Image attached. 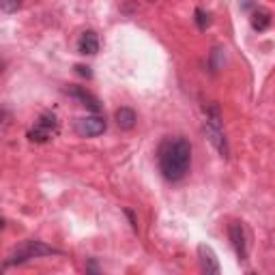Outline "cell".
<instances>
[{
    "label": "cell",
    "instance_id": "obj_17",
    "mask_svg": "<svg viewBox=\"0 0 275 275\" xmlns=\"http://www.w3.org/2000/svg\"><path fill=\"white\" fill-rule=\"evenodd\" d=\"M88 271H97V264L95 262H88Z\"/></svg>",
    "mask_w": 275,
    "mask_h": 275
},
{
    "label": "cell",
    "instance_id": "obj_16",
    "mask_svg": "<svg viewBox=\"0 0 275 275\" xmlns=\"http://www.w3.org/2000/svg\"><path fill=\"white\" fill-rule=\"evenodd\" d=\"M125 215L129 217V224H131V228H133V230H138V222H135V215H133V211H131V209H125Z\"/></svg>",
    "mask_w": 275,
    "mask_h": 275
},
{
    "label": "cell",
    "instance_id": "obj_15",
    "mask_svg": "<svg viewBox=\"0 0 275 275\" xmlns=\"http://www.w3.org/2000/svg\"><path fill=\"white\" fill-rule=\"evenodd\" d=\"M76 71L82 78H93V71H90V67H86V65H76Z\"/></svg>",
    "mask_w": 275,
    "mask_h": 275
},
{
    "label": "cell",
    "instance_id": "obj_1",
    "mask_svg": "<svg viewBox=\"0 0 275 275\" xmlns=\"http://www.w3.org/2000/svg\"><path fill=\"white\" fill-rule=\"evenodd\" d=\"M157 161L163 179L170 183H179L187 177L191 168V144L187 138L177 135V138H166L159 144L157 151Z\"/></svg>",
    "mask_w": 275,
    "mask_h": 275
},
{
    "label": "cell",
    "instance_id": "obj_14",
    "mask_svg": "<svg viewBox=\"0 0 275 275\" xmlns=\"http://www.w3.org/2000/svg\"><path fill=\"white\" fill-rule=\"evenodd\" d=\"M20 7H22V0H0L3 13H15Z\"/></svg>",
    "mask_w": 275,
    "mask_h": 275
},
{
    "label": "cell",
    "instance_id": "obj_8",
    "mask_svg": "<svg viewBox=\"0 0 275 275\" xmlns=\"http://www.w3.org/2000/svg\"><path fill=\"white\" fill-rule=\"evenodd\" d=\"M198 260H200V269H202L207 275H217L219 271H222V267H219V260H217V256L215 252L211 250L209 245H198Z\"/></svg>",
    "mask_w": 275,
    "mask_h": 275
},
{
    "label": "cell",
    "instance_id": "obj_5",
    "mask_svg": "<svg viewBox=\"0 0 275 275\" xmlns=\"http://www.w3.org/2000/svg\"><path fill=\"white\" fill-rule=\"evenodd\" d=\"M106 118L99 116V114H93V116H84V118H78L76 121V131L82 135V138H95V135H101L106 131Z\"/></svg>",
    "mask_w": 275,
    "mask_h": 275
},
{
    "label": "cell",
    "instance_id": "obj_3",
    "mask_svg": "<svg viewBox=\"0 0 275 275\" xmlns=\"http://www.w3.org/2000/svg\"><path fill=\"white\" fill-rule=\"evenodd\" d=\"M52 254H60L58 250H54L52 245H45L43 241H26L20 247H15L13 254L9 256V260H5V269L11 264H24L32 258H43V256H52Z\"/></svg>",
    "mask_w": 275,
    "mask_h": 275
},
{
    "label": "cell",
    "instance_id": "obj_4",
    "mask_svg": "<svg viewBox=\"0 0 275 275\" xmlns=\"http://www.w3.org/2000/svg\"><path fill=\"white\" fill-rule=\"evenodd\" d=\"M58 133V121L56 116H54L52 112H45L39 116V121H37L35 129L28 131V140L30 142H48L50 138H54Z\"/></svg>",
    "mask_w": 275,
    "mask_h": 275
},
{
    "label": "cell",
    "instance_id": "obj_7",
    "mask_svg": "<svg viewBox=\"0 0 275 275\" xmlns=\"http://www.w3.org/2000/svg\"><path fill=\"white\" fill-rule=\"evenodd\" d=\"M65 93L73 99H78V101L84 108H88L90 112H95V114L101 112V101H99L93 93H88L84 86H69V88H65Z\"/></svg>",
    "mask_w": 275,
    "mask_h": 275
},
{
    "label": "cell",
    "instance_id": "obj_13",
    "mask_svg": "<svg viewBox=\"0 0 275 275\" xmlns=\"http://www.w3.org/2000/svg\"><path fill=\"white\" fill-rule=\"evenodd\" d=\"M194 15H196V17H194V20H196V26H198L200 30H207L209 26H211V15L204 11V9H196V13H194Z\"/></svg>",
    "mask_w": 275,
    "mask_h": 275
},
{
    "label": "cell",
    "instance_id": "obj_12",
    "mask_svg": "<svg viewBox=\"0 0 275 275\" xmlns=\"http://www.w3.org/2000/svg\"><path fill=\"white\" fill-rule=\"evenodd\" d=\"M224 62H226V48L217 45V48H213V52L209 54V67H211V71H219L224 67Z\"/></svg>",
    "mask_w": 275,
    "mask_h": 275
},
{
    "label": "cell",
    "instance_id": "obj_9",
    "mask_svg": "<svg viewBox=\"0 0 275 275\" xmlns=\"http://www.w3.org/2000/svg\"><path fill=\"white\" fill-rule=\"evenodd\" d=\"M114 121H116V125H118V129H123V131L133 129V127H135V121H138L135 110L129 108V106L118 108L116 112H114Z\"/></svg>",
    "mask_w": 275,
    "mask_h": 275
},
{
    "label": "cell",
    "instance_id": "obj_10",
    "mask_svg": "<svg viewBox=\"0 0 275 275\" xmlns=\"http://www.w3.org/2000/svg\"><path fill=\"white\" fill-rule=\"evenodd\" d=\"M78 50L80 54H88V56H93V54L99 52V37L95 30H86L82 32L80 41H78Z\"/></svg>",
    "mask_w": 275,
    "mask_h": 275
},
{
    "label": "cell",
    "instance_id": "obj_6",
    "mask_svg": "<svg viewBox=\"0 0 275 275\" xmlns=\"http://www.w3.org/2000/svg\"><path fill=\"white\" fill-rule=\"evenodd\" d=\"M228 236H230L232 247H234L236 256H239V260L245 262L247 260V239H245L243 224L241 222H232L230 226H228Z\"/></svg>",
    "mask_w": 275,
    "mask_h": 275
},
{
    "label": "cell",
    "instance_id": "obj_2",
    "mask_svg": "<svg viewBox=\"0 0 275 275\" xmlns=\"http://www.w3.org/2000/svg\"><path fill=\"white\" fill-rule=\"evenodd\" d=\"M204 114H207V121H204L207 138L211 140V144L219 151L222 157H228V144H226V138H224L222 110H219L217 104H209V106H204Z\"/></svg>",
    "mask_w": 275,
    "mask_h": 275
},
{
    "label": "cell",
    "instance_id": "obj_11",
    "mask_svg": "<svg viewBox=\"0 0 275 275\" xmlns=\"http://www.w3.org/2000/svg\"><path fill=\"white\" fill-rule=\"evenodd\" d=\"M250 20H252V28L262 32V30H267L271 26V13L267 11V9H256Z\"/></svg>",
    "mask_w": 275,
    "mask_h": 275
}]
</instances>
